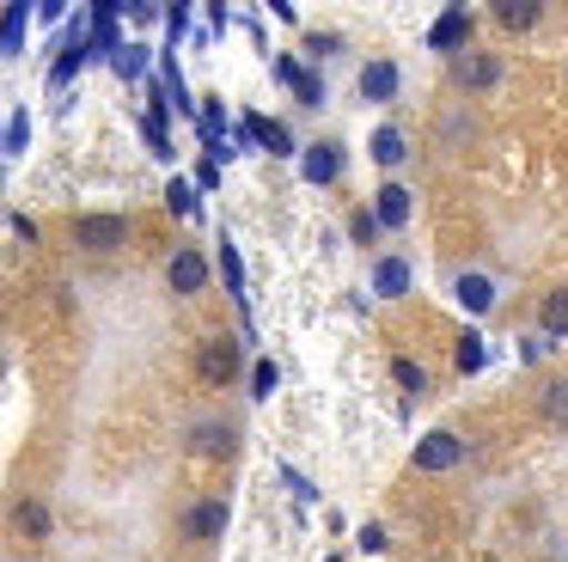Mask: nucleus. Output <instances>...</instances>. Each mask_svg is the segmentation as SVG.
Returning a JSON list of instances; mask_svg holds the SVG:
<instances>
[{
	"mask_svg": "<svg viewBox=\"0 0 568 562\" xmlns=\"http://www.w3.org/2000/svg\"><path fill=\"white\" fill-rule=\"evenodd\" d=\"M184 452H196V459H233L239 452V422L221 410L209 415H190L184 422Z\"/></svg>",
	"mask_w": 568,
	"mask_h": 562,
	"instance_id": "nucleus-1",
	"label": "nucleus"
},
{
	"mask_svg": "<svg viewBox=\"0 0 568 562\" xmlns=\"http://www.w3.org/2000/svg\"><path fill=\"white\" fill-rule=\"evenodd\" d=\"M129 239H135V220L129 214H80L74 220V251H87V257H116Z\"/></svg>",
	"mask_w": 568,
	"mask_h": 562,
	"instance_id": "nucleus-2",
	"label": "nucleus"
},
{
	"mask_svg": "<svg viewBox=\"0 0 568 562\" xmlns=\"http://www.w3.org/2000/svg\"><path fill=\"white\" fill-rule=\"evenodd\" d=\"M453 300L465 305V318H489L495 305H501V275H489V269H453Z\"/></svg>",
	"mask_w": 568,
	"mask_h": 562,
	"instance_id": "nucleus-3",
	"label": "nucleus"
},
{
	"mask_svg": "<svg viewBox=\"0 0 568 562\" xmlns=\"http://www.w3.org/2000/svg\"><path fill=\"white\" fill-rule=\"evenodd\" d=\"M214 269H209V251H196V244H178L172 263H165V288L178 293V300H196V293H209Z\"/></svg>",
	"mask_w": 568,
	"mask_h": 562,
	"instance_id": "nucleus-4",
	"label": "nucleus"
},
{
	"mask_svg": "<svg viewBox=\"0 0 568 562\" xmlns=\"http://www.w3.org/2000/svg\"><path fill=\"white\" fill-rule=\"evenodd\" d=\"M196 379L209 391H221V385H233L239 379V337H209L196 349Z\"/></svg>",
	"mask_w": 568,
	"mask_h": 562,
	"instance_id": "nucleus-5",
	"label": "nucleus"
},
{
	"mask_svg": "<svg viewBox=\"0 0 568 562\" xmlns=\"http://www.w3.org/2000/svg\"><path fill=\"white\" fill-rule=\"evenodd\" d=\"M355 92L367 98V104H392V98H404V68H397L392 56H373V61H361V73H355Z\"/></svg>",
	"mask_w": 568,
	"mask_h": 562,
	"instance_id": "nucleus-6",
	"label": "nucleus"
},
{
	"mask_svg": "<svg viewBox=\"0 0 568 562\" xmlns=\"http://www.w3.org/2000/svg\"><path fill=\"white\" fill-rule=\"evenodd\" d=\"M470 31H477L470 7H446L440 19L428 24V49H434V56H453V61H458V56L470 49Z\"/></svg>",
	"mask_w": 568,
	"mask_h": 562,
	"instance_id": "nucleus-7",
	"label": "nucleus"
},
{
	"mask_svg": "<svg viewBox=\"0 0 568 562\" xmlns=\"http://www.w3.org/2000/svg\"><path fill=\"white\" fill-rule=\"evenodd\" d=\"M367 288L379 293V300H404V293L416 288V269H409V257L379 251V257H373V269H367Z\"/></svg>",
	"mask_w": 568,
	"mask_h": 562,
	"instance_id": "nucleus-8",
	"label": "nucleus"
},
{
	"mask_svg": "<svg viewBox=\"0 0 568 562\" xmlns=\"http://www.w3.org/2000/svg\"><path fill=\"white\" fill-rule=\"evenodd\" d=\"M409 214H416V195H409V183H404V178H385L379 190H373V220H379V232L409 227Z\"/></svg>",
	"mask_w": 568,
	"mask_h": 562,
	"instance_id": "nucleus-9",
	"label": "nucleus"
},
{
	"mask_svg": "<svg viewBox=\"0 0 568 562\" xmlns=\"http://www.w3.org/2000/svg\"><path fill=\"white\" fill-rule=\"evenodd\" d=\"M226 520H233L226 495H202V501H190V513H184V538L190 544H214V538L226 532Z\"/></svg>",
	"mask_w": 568,
	"mask_h": 562,
	"instance_id": "nucleus-10",
	"label": "nucleus"
},
{
	"mask_svg": "<svg viewBox=\"0 0 568 562\" xmlns=\"http://www.w3.org/2000/svg\"><path fill=\"white\" fill-rule=\"evenodd\" d=\"M458 464H465V440L453 428H434L416 440V471H458Z\"/></svg>",
	"mask_w": 568,
	"mask_h": 562,
	"instance_id": "nucleus-11",
	"label": "nucleus"
},
{
	"mask_svg": "<svg viewBox=\"0 0 568 562\" xmlns=\"http://www.w3.org/2000/svg\"><path fill=\"white\" fill-rule=\"evenodd\" d=\"M501 56H483V49H465V56L453 61V80L465 86V92H495L501 86Z\"/></svg>",
	"mask_w": 568,
	"mask_h": 562,
	"instance_id": "nucleus-12",
	"label": "nucleus"
},
{
	"mask_svg": "<svg viewBox=\"0 0 568 562\" xmlns=\"http://www.w3.org/2000/svg\"><path fill=\"white\" fill-rule=\"evenodd\" d=\"M300 178H306V183H336V178H343V147H336V141L300 147Z\"/></svg>",
	"mask_w": 568,
	"mask_h": 562,
	"instance_id": "nucleus-13",
	"label": "nucleus"
},
{
	"mask_svg": "<svg viewBox=\"0 0 568 562\" xmlns=\"http://www.w3.org/2000/svg\"><path fill=\"white\" fill-rule=\"evenodd\" d=\"M13 532L26 538V544H43V538L55 532V513H50V501H38V495L13 501Z\"/></svg>",
	"mask_w": 568,
	"mask_h": 562,
	"instance_id": "nucleus-14",
	"label": "nucleus"
},
{
	"mask_svg": "<svg viewBox=\"0 0 568 562\" xmlns=\"http://www.w3.org/2000/svg\"><path fill=\"white\" fill-rule=\"evenodd\" d=\"M239 134H257V147L263 153H300V141H294V129H287V122H270V117H257V110H251L245 122H239Z\"/></svg>",
	"mask_w": 568,
	"mask_h": 562,
	"instance_id": "nucleus-15",
	"label": "nucleus"
},
{
	"mask_svg": "<svg viewBox=\"0 0 568 562\" xmlns=\"http://www.w3.org/2000/svg\"><path fill=\"white\" fill-rule=\"evenodd\" d=\"M538 337L544 342H568V288H550L538 305Z\"/></svg>",
	"mask_w": 568,
	"mask_h": 562,
	"instance_id": "nucleus-16",
	"label": "nucleus"
},
{
	"mask_svg": "<svg viewBox=\"0 0 568 562\" xmlns=\"http://www.w3.org/2000/svg\"><path fill=\"white\" fill-rule=\"evenodd\" d=\"M367 153H373V165H404V159H409V134L397 129V122H385V129H373Z\"/></svg>",
	"mask_w": 568,
	"mask_h": 562,
	"instance_id": "nucleus-17",
	"label": "nucleus"
},
{
	"mask_svg": "<svg viewBox=\"0 0 568 562\" xmlns=\"http://www.w3.org/2000/svg\"><path fill=\"white\" fill-rule=\"evenodd\" d=\"M538 415L550 428H568V373H556V379L538 385Z\"/></svg>",
	"mask_w": 568,
	"mask_h": 562,
	"instance_id": "nucleus-18",
	"label": "nucleus"
},
{
	"mask_svg": "<svg viewBox=\"0 0 568 562\" xmlns=\"http://www.w3.org/2000/svg\"><path fill=\"white\" fill-rule=\"evenodd\" d=\"M453 361H458V373H483V361H489V342H483L477 330L465 324V337H458V354H453Z\"/></svg>",
	"mask_w": 568,
	"mask_h": 562,
	"instance_id": "nucleus-19",
	"label": "nucleus"
},
{
	"mask_svg": "<svg viewBox=\"0 0 568 562\" xmlns=\"http://www.w3.org/2000/svg\"><path fill=\"white\" fill-rule=\"evenodd\" d=\"M141 134H148V147L160 159H172V134H165V104H160V98H153V110L141 117Z\"/></svg>",
	"mask_w": 568,
	"mask_h": 562,
	"instance_id": "nucleus-20",
	"label": "nucleus"
},
{
	"mask_svg": "<svg viewBox=\"0 0 568 562\" xmlns=\"http://www.w3.org/2000/svg\"><path fill=\"white\" fill-rule=\"evenodd\" d=\"M214 263H221V281H226V293H233V300H245V263H239L233 239H221V257H214Z\"/></svg>",
	"mask_w": 568,
	"mask_h": 562,
	"instance_id": "nucleus-21",
	"label": "nucleus"
},
{
	"mask_svg": "<svg viewBox=\"0 0 568 562\" xmlns=\"http://www.w3.org/2000/svg\"><path fill=\"white\" fill-rule=\"evenodd\" d=\"M26 19H31V7H26V0L0 12V49H26Z\"/></svg>",
	"mask_w": 568,
	"mask_h": 562,
	"instance_id": "nucleus-22",
	"label": "nucleus"
},
{
	"mask_svg": "<svg viewBox=\"0 0 568 562\" xmlns=\"http://www.w3.org/2000/svg\"><path fill=\"white\" fill-rule=\"evenodd\" d=\"M392 379H397V385L409 391V398H422V391L434 385V379H428V367H416V361H409V354H397V361H392Z\"/></svg>",
	"mask_w": 568,
	"mask_h": 562,
	"instance_id": "nucleus-23",
	"label": "nucleus"
},
{
	"mask_svg": "<svg viewBox=\"0 0 568 562\" xmlns=\"http://www.w3.org/2000/svg\"><path fill=\"white\" fill-rule=\"evenodd\" d=\"M294 98H300L306 110H324V98H331V92H324V80H318L312 68H300V73H294Z\"/></svg>",
	"mask_w": 568,
	"mask_h": 562,
	"instance_id": "nucleus-24",
	"label": "nucleus"
},
{
	"mask_svg": "<svg viewBox=\"0 0 568 562\" xmlns=\"http://www.w3.org/2000/svg\"><path fill=\"white\" fill-rule=\"evenodd\" d=\"M0 147H7V153H26V147H31V117H26V110H13V117H7Z\"/></svg>",
	"mask_w": 568,
	"mask_h": 562,
	"instance_id": "nucleus-25",
	"label": "nucleus"
},
{
	"mask_svg": "<svg viewBox=\"0 0 568 562\" xmlns=\"http://www.w3.org/2000/svg\"><path fill=\"white\" fill-rule=\"evenodd\" d=\"M348 239H355L361 251H373V244H379V220H373V208H355V214H348Z\"/></svg>",
	"mask_w": 568,
	"mask_h": 562,
	"instance_id": "nucleus-26",
	"label": "nucleus"
},
{
	"mask_svg": "<svg viewBox=\"0 0 568 562\" xmlns=\"http://www.w3.org/2000/svg\"><path fill=\"white\" fill-rule=\"evenodd\" d=\"M275 385H282V367H275V361H257V367H251V385H245V391H251V398H257V403L270 398Z\"/></svg>",
	"mask_w": 568,
	"mask_h": 562,
	"instance_id": "nucleus-27",
	"label": "nucleus"
},
{
	"mask_svg": "<svg viewBox=\"0 0 568 562\" xmlns=\"http://www.w3.org/2000/svg\"><path fill=\"white\" fill-rule=\"evenodd\" d=\"M495 19H501L507 31H531V24L544 19V7H514V0H507V7H495Z\"/></svg>",
	"mask_w": 568,
	"mask_h": 562,
	"instance_id": "nucleus-28",
	"label": "nucleus"
},
{
	"mask_svg": "<svg viewBox=\"0 0 568 562\" xmlns=\"http://www.w3.org/2000/svg\"><path fill=\"white\" fill-rule=\"evenodd\" d=\"M80 68H87V49H62V56L50 61V86H68Z\"/></svg>",
	"mask_w": 568,
	"mask_h": 562,
	"instance_id": "nucleus-29",
	"label": "nucleus"
},
{
	"mask_svg": "<svg viewBox=\"0 0 568 562\" xmlns=\"http://www.w3.org/2000/svg\"><path fill=\"white\" fill-rule=\"evenodd\" d=\"M165 202H172V214H196V190H190V183L184 178H172V190H165Z\"/></svg>",
	"mask_w": 568,
	"mask_h": 562,
	"instance_id": "nucleus-30",
	"label": "nucleus"
},
{
	"mask_svg": "<svg viewBox=\"0 0 568 562\" xmlns=\"http://www.w3.org/2000/svg\"><path fill=\"white\" fill-rule=\"evenodd\" d=\"M148 68V49L141 43H129V49H116V73H123V80H135V73Z\"/></svg>",
	"mask_w": 568,
	"mask_h": 562,
	"instance_id": "nucleus-31",
	"label": "nucleus"
},
{
	"mask_svg": "<svg viewBox=\"0 0 568 562\" xmlns=\"http://www.w3.org/2000/svg\"><path fill=\"white\" fill-rule=\"evenodd\" d=\"M355 544L367 550V556H379V550L392 544V538H385V525H379V520H367V525H361V532H355Z\"/></svg>",
	"mask_w": 568,
	"mask_h": 562,
	"instance_id": "nucleus-32",
	"label": "nucleus"
},
{
	"mask_svg": "<svg viewBox=\"0 0 568 562\" xmlns=\"http://www.w3.org/2000/svg\"><path fill=\"white\" fill-rule=\"evenodd\" d=\"M306 49H312V56H336V49H343V37H336V31H312Z\"/></svg>",
	"mask_w": 568,
	"mask_h": 562,
	"instance_id": "nucleus-33",
	"label": "nucleus"
},
{
	"mask_svg": "<svg viewBox=\"0 0 568 562\" xmlns=\"http://www.w3.org/2000/svg\"><path fill=\"white\" fill-rule=\"evenodd\" d=\"M0 373H7V361H0Z\"/></svg>",
	"mask_w": 568,
	"mask_h": 562,
	"instance_id": "nucleus-34",
	"label": "nucleus"
}]
</instances>
